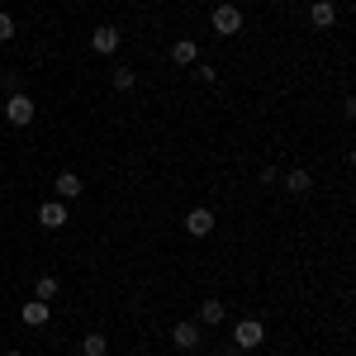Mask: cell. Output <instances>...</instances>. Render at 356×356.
I'll return each mask as SVG.
<instances>
[{
	"label": "cell",
	"mask_w": 356,
	"mask_h": 356,
	"mask_svg": "<svg viewBox=\"0 0 356 356\" xmlns=\"http://www.w3.org/2000/svg\"><path fill=\"white\" fill-rule=\"evenodd\" d=\"M209 24H214V33H219V38H233V33L243 29V10H238V5H214Z\"/></svg>",
	"instance_id": "obj_1"
},
{
	"label": "cell",
	"mask_w": 356,
	"mask_h": 356,
	"mask_svg": "<svg viewBox=\"0 0 356 356\" xmlns=\"http://www.w3.org/2000/svg\"><path fill=\"white\" fill-rule=\"evenodd\" d=\"M33 114H38V105L29 100L24 90H15V95L5 100V119H10L15 129H24V124H33Z\"/></svg>",
	"instance_id": "obj_2"
},
{
	"label": "cell",
	"mask_w": 356,
	"mask_h": 356,
	"mask_svg": "<svg viewBox=\"0 0 356 356\" xmlns=\"http://www.w3.org/2000/svg\"><path fill=\"white\" fill-rule=\"evenodd\" d=\"M233 342H238V352H257V347L266 342V328H261L257 318H243V323L233 328Z\"/></svg>",
	"instance_id": "obj_3"
},
{
	"label": "cell",
	"mask_w": 356,
	"mask_h": 356,
	"mask_svg": "<svg viewBox=\"0 0 356 356\" xmlns=\"http://www.w3.org/2000/svg\"><path fill=\"white\" fill-rule=\"evenodd\" d=\"M186 233H191V238H209V233H214V209H209V204H195L191 214H186Z\"/></svg>",
	"instance_id": "obj_4"
},
{
	"label": "cell",
	"mask_w": 356,
	"mask_h": 356,
	"mask_svg": "<svg viewBox=\"0 0 356 356\" xmlns=\"http://www.w3.org/2000/svg\"><path fill=\"white\" fill-rule=\"evenodd\" d=\"M200 337H204V332H200L195 318H186V323H176V328H171V342H176L181 352H195V347H200Z\"/></svg>",
	"instance_id": "obj_5"
},
{
	"label": "cell",
	"mask_w": 356,
	"mask_h": 356,
	"mask_svg": "<svg viewBox=\"0 0 356 356\" xmlns=\"http://www.w3.org/2000/svg\"><path fill=\"white\" fill-rule=\"evenodd\" d=\"M280 186H285L290 195H309V191H314V176H309L304 166H290V171L280 176Z\"/></svg>",
	"instance_id": "obj_6"
},
{
	"label": "cell",
	"mask_w": 356,
	"mask_h": 356,
	"mask_svg": "<svg viewBox=\"0 0 356 356\" xmlns=\"http://www.w3.org/2000/svg\"><path fill=\"white\" fill-rule=\"evenodd\" d=\"M90 48H95L100 57H110L114 48H119V29H114V24H100L95 33H90Z\"/></svg>",
	"instance_id": "obj_7"
},
{
	"label": "cell",
	"mask_w": 356,
	"mask_h": 356,
	"mask_svg": "<svg viewBox=\"0 0 356 356\" xmlns=\"http://www.w3.org/2000/svg\"><path fill=\"white\" fill-rule=\"evenodd\" d=\"M67 219H72V214H67V200H48V204L38 209V223H43V228H62Z\"/></svg>",
	"instance_id": "obj_8"
},
{
	"label": "cell",
	"mask_w": 356,
	"mask_h": 356,
	"mask_svg": "<svg viewBox=\"0 0 356 356\" xmlns=\"http://www.w3.org/2000/svg\"><path fill=\"white\" fill-rule=\"evenodd\" d=\"M309 19H314V29H332L337 24V5L332 0H314L309 5Z\"/></svg>",
	"instance_id": "obj_9"
},
{
	"label": "cell",
	"mask_w": 356,
	"mask_h": 356,
	"mask_svg": "<svg viewBox=\"0 0 356 356\" xmlns=\"http://www.w3.org/2000/svg\"><path fill=\"white\" fill-rule=\"evenodd\" d=\"M195 323H200V328H219V323H223V300H204Z\"/></svg>",
	"instance_id": "obj_10"
},
{
	"label": "cell",
	"mask_w": 356,
	"mask_h": 356,
	"mask_svg": "<svg viewBox=\"0 0 356 356\" xmlns=\"http://www.w3.org/2000/svg\"><path fill=\"white\" fill-rule=\"evenodd\" d=\"M53 186H57V200H76V195H81V176H76V171H62Z\"/></svg>",
	"instance_id": "obj_11"
},
{
	"label": "cell",
	"mask_w": 356,
	"mask_h": 356,
	"mask_svg": "<svg viewBox=\"0 0 356 356\" xmlns=\"http://www.w3.org/2000/svg\"><path fill=\"white\" fill-rule=\"evenodd\" d=\"M57 295H62V285H57V275H38V280H33V300L53 304Z\"/></svg>",
	"instance_id": "obj_12"
},
{
	"label": "cell",
	"mask_w": 356,
	"mask_h": 356,
	"mask_svg": "<svg viewBox=\"0 0 356 356\" xmlns=\"http://www.w3.org/2000/svg\"><path fill=\"white\" fill-rule=\"evenodd\" d=\"M24 323H29V328H43V323H48V304H43V300H29L24 304Z\"/></svg>",
	"instance_id": "obj_13"
},
{
	"label": "cell",
	"mask_w": 356,
	"mask_h": 356,
	"mask_svg": "<svg viewBox=\"0 0 356 356\" xmlns=\"http://www.w3.org/2000/svg\"><path fill=\"white\" fill-rule=\"evenodd\" d=\"M105 352H110L105 332H86V337H81V356H105Z\"/></svg>",
	"instance_id": "obj_14"
},
{
	"label": "cell",
	"mask_w": 356,
	"mask_h": 356,
	"mask_svg": "<svg viewBox=\"0 0 356 356\" xmlns=\"http://www.w3.org/2000/svg\"><path fill=\"white\" fill-rule=\"evenodd\" d=\"M195 57H200V48H195L191 38H181V43H176V48H171V62H181V67H191Z\"/></svg>",
	"instance_id": "obj_15"
},
{
	"label": "cell",
	"mask_w": 356,
	"mask_h": 356,
	"mask_svg": "<svg viewBox=\"0 0 356 356\" xmlns=\"http://www.w3.org/2000/svg\"><path fill=\"white\" fill-rule=\"evenodd\" d=\"M134 86H138L134 67H114V90H134Z\"/></svg>",
	"instance_id": "obj_16"
},
{
	"label": "cell",
	"mask_w": 356,
	"mask_h": 356,
	"mask_svg": "<svg viewBox=\"0 0 356 356\" xmlns=\"http://www.w3.org/2000/svg\"><path fill=\"white\" fill-rule=\"evenodd\" d=\"M257 181H261V186H280V171H275V166H261Z\"/></svg>",
	"instance_id": "obj_17"
},
{
	"label": "cell",
	"mask_w": 356,
	"mask_h": 356,
	"mask_svg": "<svg viewBox=\"0 0 356 356\" xmlns=\"http://www.w3.org/2000/svg\"><path fill=\"white\" fill-rule=\"evenodd\" d=\"M10 38H15V19H10V15H0V43H10Z\"/></svg>",
	"instance_id": "obj_18"
},
{
	"label": "cell",
	"mask_w": 356,
	"mask_h": 356,
	"mask_svg": "<svg viewBox=\"0 0 356 356\" xmlns=\"http://www.w3.org/2000/svg\"><path fill=\"white\" fill-rule=\"evenodd\" d=\"M195 76H200L204 86H214V81H219V72H214V67H195Z\"/></svg>",
	"instance_id": "obj_19"
},
{
	"label": "cell",
	"mask_w": 356,
	"mask_h": 356,
	"mask_svg": "<svg viewBox=\"0 0 356 356\" xmlns=\"http://www.w3.org/2000/svg\"><path fill=\"white\" fill-rule=\"evenodd\" d=\"M5 356H19V352H5Z\"/></svg>",
	"instance_id": "obj_20"
},
{
	"label": "cell",
	"mask_w": 356,
	"mask_h": 356,
	"mask_svg": "<svg viewBox=\"0 0 356 356\" xmlns=\"http://www.w3.org/2000/svg\"><path fill=\"white\" fill-rule=\"evenodd\" d=\"M243 356H252V352H243Z\"/></svg>",
	"instance_id": "obj_21"
},
{
	"label": "cell",
	"mask_w": 356,
	"mask_h": 356,
	"mask_svg": "<svg viewBox=\"0 0 356 356\" xmlns=\"http://www.w3.org/2000/svg\"><path fill=\"white\" fill-rule=\"evenodd\" d=\"M257 5H261V0H257Z\"/></svg>",
	"instance_id": "obj_22"
}]
</instances>
